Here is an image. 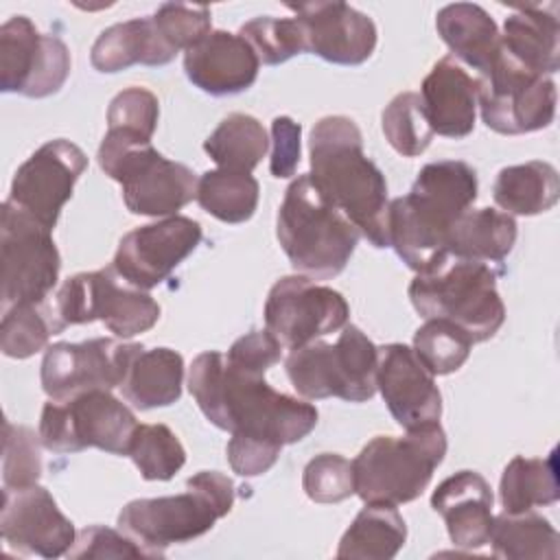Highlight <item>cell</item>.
Instances as JSON below:
<instances>
[{
  "label": "cell",
  "instance_id": "obj_1",
  "mask_svg": "<svg viewBox=\"0 0 560 560\" xmlns=\"http://www.w3.org/2000/svg\"><path fill=\"white\" fill-rule=\"evenodd\" d=\"M188 389L201 413L230 433L284 446L304 440L317 424L315 405L273 389L265 376L232 368L217 350L195 357Z\"/></svg>",
  "mask_w": 560,
  "mask_h": 560
},
{
  "label": "cell",
  "instance_id": "obj_2",
  "mask_svg": "<svg viewBox=\"0 0 560 560\" xmlns=\"http://www.w3.org/2000/svg\"><path fill=\"white\" fill-rule=\"evenodd\" d=\"M311 179L374 247H389L387 182L365 155L363 136L348 116H324L308 140Z\"/></svg>",
  "mask_w": 560,
  "mask_h": 560
},
{
  "label": "cell",
  "instance_id": "obj_3",
  "mask_svg": "<svg viewBox=\"0 0 560 560\" xmlns=\"http://www.w3.org/2000/svg\"><path fill=\"white\" fill-rule=\"evenodd\" d=\"M477 188L470 164L440 160L424 164L411 190L389 203V247L409 269L422 273L448 258V232L475 203Z\"/></svg>",
  "mask_w": 560,
  "mask_h": 560
},
{
  "label": "cell",
  "instance_id": "obj_4",
  "mask_svg": "<svg viewBox=\"0 0 560 560\" xmlns=\"http://www.w3.org/2000/svg\"><path fill=\"white\" fill-rule=\"evenodd\" d=\"M276 236L300 276L328 280L346 269L361 232L328 203L311 175L304 173L284 192L276 219Z\"/></svg>",
  "mask_w": 560,
  "mask_h": 560
},
{
  "label": "cell",
  "instance_id": "obj_5",
  "mask_svg": "<svg viewBox=\"0 0 560 560\" xmlns=\"http://www.w3.org/2000/svg\"><path fill=\"white\" fill-rule=\"evenodd\" d=\"M96 158L103 173L120 184L131 214L173 217L197 199L195 171L164 158L144 136L107 129Z\"/></svg>",
  "mask_w": 560,
  "mask_h": 560
},
{
  "label": "cell",
  "instance_id": "obj_6",
  "mask_svg": "<svg viewBox=\"0 0 560 560\" xmlns=\"http://www.w3.org/2000/svg\"><path fill=\"white\" fill-rule=\"evenodd\" d=\"M234 505V483L217 470H201L186 481V492L158 499L129 501L118 525L147 547L155 558L168 545L188 542L203 536Z\"/></svg>",
  "mask_w": 560,
  "mask_h": 560
},
{
  "label": "cell",
  "instance_id": "obj_7",
  "mask_svg": "<svg viewBox=\"0 0 560 560\" xmlns=\"http://www.w3.org/2000/svg\"><path fill=\"white\" fill-rule=\"evenodd\" d=\"M409 300L424 319H446L459 326L472 343L492 339L505 322L494 271L475 260L448 256L438 267L418 273Z\"/></svg>",
  "mask_w": 560,
  "mask_h": 560
},
{
  "label": "cell",
  "instance_id": "obj_8",
  "mask_svg": "<svg viewBox=\"0 0 560 560\" xmlns=\"http://www.w3.org/2000/svg\"><path fill=\"white\" fill-rule=\"evenodd\" d=\"M446 455L440 422L407 431L402 438L376 435L352 459L354 494L363 503L400 505L418 499Z\"/></svg>",
  "mask_w": 560,
  "mask_h": 560
},
{
  "label": "cell",
  "instance_id": "obj_9",
  "mask_svg": "<svg viewBox=\"0 0 560 560\" xmlns=\"http://www.w3.org/2000/svg\"><path fill=\"white\" fill-rule=\"evenodd\" d=\"M284 368L291 385L306 400L337 396L365 402L376 394L378 348L361 328L346 324L337 343L311 341L291 350Z\"/></svg>",
  "mask_w": 560,
  "mask_h": 560
},
{
  "label": "cell",
  "instance_id": "obj_10",
  "mask_svg": "<svg viewBox=\"0 0 560 560\" xmlns=\"http://www.w3.org/2000/svg\"><path fill=\"white\" fill-rule=\"evenodd\" d=\"M50 311L57 332L98 319L120 339L147 332L160 319V304L147 291L122 280L114 267L63 280Z\"/></svg>",
  "mask_w": 560,
  "mask_h": 560
},
{
  "label": "cell",
  "instance_id": "obj_11",
  "mask_svg": "<svg viewBox=\"0 0 560 560\" xmlns=\"http://www.w3.org/2000/svg\"><path fill=\"white\" fill-rule=\"evenodd\" d=\"M138 420L109 389H92L70 400H48L39 416L42 446L52 453L101 448L127 455Z\"/></svg>",
  "mask_w": 560,
  "mask_h": 560
},
{
  "label": "cell",
  "instance_id": "obj_12",
  "mask_svg": "<svg viewBox=\"0 0 560 560\" xmlns=\"http://www.w3.org/2000/svg\"><path fill=\"white\" fill-rule=\"evenodd\" d=\"M0 262L2 313L18 304L46 302L59 280L61 256L52 241V230L9 199L2 203Z\"/></svg>",
  "mask_w": 560,
  "mask_h": 560
},
{
  "label": "cell",
  "instance_id": "obj_13",
  "mask_svg": "<svg viewBox=\"0 0 560 560\" xmlns=\"http://www.w3.org/2000/svg\"><path fill=\"white\" fill-rule=\"evenodd\" d=\"M479 83L481 120L497 133H532L549 127L556 118V83L523 68L501 48Z\"/></svg>",
  "mask_w": 560,
  "mask_h": 560
},
{
  "label": "cell",
  "instance_id": "obj_14",
  "mask_svg": "<svg viewBox=\"0 0 560 560\" xmlns=\"http://www.w3.org/2000/svg\"><path fill=\"white\" fill-rule=\"evenodd\" d=\"M140 350V343H120L109 337L52 343L42 359V389L50 400H70L92 389L112 392L122 385Z\"/></svg>",
  "mask_w": 560,
  "mask_h": 560
},
{
  "label": "cell",
  "instance_id": "obj_15",
  "mask_svg": "<svg viewBox=\"0 0 560 560\" xmlns=\"http://www.w3.org/2000/svg\"><path fill=\"white\" fill-rule=\"evenodd\" d=\"M70 50L57 37L39 33L26 15L0 26V90L28 98L59 92L70 74Z\"/></svg>",
  "mask_w": 560,
  "mask_h": 560
},
{
  "label": "cell",
  "instance_id": "obj_16",
  "mask_svg": "<svg viewBox=\"0 0 560 560\" xmlns=\"http://www.w3.org/2000/svg\"><path fill=\"white\" fill-rule=\"evenodd\" d=\"M348 315L350 306L339 291L300 273L280 278L265 302L267 330L289 350L343 328Z\"/></svg>",
  "mask_w": 560,
  "mask_h": 560
},
{
  "label": "cell",
  "instance_id": "obj_17",
  "mask_svg": "<svg viewBox=\"0 0 560 560\" xmlns=\"http://www.w3.org/2000/svg\"><path fill=\"white\" fill-rule=\"evenodd\" d=\"M85 168L88 158L74 142L66 138L48 140L18 166L9 201L55 230L61 208L72 197L74 184Z\"/></svg>",
  "mask_w": 560,
  "mask_h": 560
},
{
  "label": "cell",
  "instance_id": "obj_18",
  "mask_svg": "<svg viewBox=\"0 0 560 560\" xmlns=\"http://www.w3.org/2000/svg\"><path fill=\"white\" fill-rule=\"evenodd\" d=\"M201 236V225L182 214L140 225L120 238L112 267L129 284L149 291L197 249Z\"/></svg>",
  "mask_w": 560,
  "mask_h": 560
},
{
  "label": "cell",
  "instance_id": "obj_19",
  "mask_svg": "<svg viewBox=\"0 0 560 560\" xmlns=\"http://www.w3.org/2000/svg\"><path fill=\"white\" fill-rule=\"evenodd\" d=\"M0 532L11 549L42 558L66 556L77 540L72 521L37 483L2 490Z\"/></svg>",
  "mask_w": 560,
  "mask_h": 560
},
{
  "label": "cell",
  "instance_id": "obj_20",
  "mask_svg": "<svg viewBox=\"0 0 560 560\" xmlns=\"http://www.w3.org/2000/svg\"><path fill=\"white\" fill-rule=\"evenodd\" d=\"M376 389L405 431L438 422L442 416V394L433 374L405 343L378 348Z\"/></svg>",
  "mask_w": 560,
  "mask_h": 560
},
{
  "label": "cell",
  "instance_id": "obj_21",
  "mask_svg": "<svg viewBox=\"0 0 560 560\" xmlns=\"http://www.w3.org/2000/svg\"><path fill=\"white\" fill-rule=\"evenodd\" d=\"M302 22L306 33V52L330 63L359 66L376 48V24L365 13L346 2H298L287 4Z\"/></svg>",
  "mask_w": 560,
  "mask_h": 560
},
{
  "label": "cell",
  "instance_id": "obj_22",
  "mask_svg": "<svg viewBox=\"0 0 560 560\" xmlns=\"http://www.w3.org/2000/svg\"><path fill=\"white\" fill-rule=\"evenodd\" d=\"M260 61L254 48L234 33L212 31L184 52L188 81L206 94L228 96L254 85Z\"/></svg>",
  "mask_w": 560,
  "mask_h": 560
},
{
  "label": "cell",
  "instance_id": "obj_23",
  "mask_svg": "<svg viewBox=\"0 0 560 560\" xmlns=\"http://www.w3.org/2000/svg\"><path fill=\"white\" fill-rule=\"evenodd\" d=\"M479 88V77H472L451 55L433 63L420 85L422 107L433 133L466 138L475 129Z\"/></svg>",
  "mask_w": 560,
  "mask_h": 560
},
{
  "label": "cell",
  "instance_id": "obj_24",
  "mask_svg": "<svg viewBox=\"0 0 560 560\" xmlns=\"http://www.w3.org/2000/svg\"><path fill=\"white\" fill-rule=\"evenodd\" d=\"M492 490L475 470H459L446 477L431 494V508L444 518L448 538L459 549L488 545L492 529Z\"/></svg>",
  "mask_w": 560,
  "mask_h": 560
},
{
  "label": "cell",
  "instance_id": "obj_25",
  "mask_svg": "<svg viewBox=\"0 0 560 560\" xmlns=\"http://www.w3.org/2000/svg\"><path fill=\"white\" fill-rule=\"evenodd\" d=\"M177 50L162 37L153 18H133L105 28L94 46L90 61L98 72L112 74L129 66H166Z\"/></svg>",
  "mask_w": 560,
  "mask_h": 560
},
{
  "label": "cell",
  "instance_id": "obj_26",
  "mask_svg": "<svg viewBox=\"0 0 560 560\" xmlns=\"http://www.w3.org/2000/svg\"><path fill=\"white\" fill-rule=\"evenodd\" d=\"M435 28L451 48V57L475 68L483 77L501 48V33L490 13L472 2L446 4L438 11Z\"/></svg>",
  "mask_w": 560,
  "mask_h": 560
},
{
  "label": "cell",
  "instance_id": "obj_27",
  "mask_svg": "<svg viewBox=\"0 0 560 560\" xmlns=\"http://www.w3.org/2000/svg\"><path fill=\"white\" fill-rule=\"evenodd\" d=\"M558 18L545 7H521L505 18L501 50L536 74H553L560 68Z\"/></svg>",
  "mask_w": 560,
  "mask_h": 560
},
{
  "label": "cell",
  "instance_id": "obj_28",
  "mask_svg": "<svg viewBox=\"0 0 560 560\" xmlns=\"http://www.w3.org/2000/svg\"><path fill=\"white\" fill-rule=\"evenodd\" d=\"M516 243V221L494 208L466 210L451 228L448 256L475 262H501Z\"/></svg>",
  "mask_w": 560,
  "mask_h": 560
},
{
  "label": "cell",
  "instance_id": "obj_29",
  "mask_svg": "<svg viewBox=\"0 0 560 560\" xmlns=\"http://www.w3.org/2000/svg\"><path fill=\"white\" fill-rule=\"evenodd\" d=\"M184 359L171 348L140 350L120 385L122 396L136 409L168 407L182 396Z\"/></svg>",
  "mask_w": 560,
  "mask_h": 560
},
{
  "label": "cell",
  "instance_id": "obj_30",
  "mask_svg": "<svg viewBox=\"0 0 560 560\" xmlns=\"http://www.w3.org/2000/svg\"><path fill=\"white\" fill-rule=\"evenodd\" d=\"M494 203L518 217H534L551 210L560 197V177L549 162L532 160L499 171L492 186Z\"/></svg>",
  "mask_w": 560,
  "mask_h": 560
},
{
  "label": "cell",
  "instance_id": "obj_31",
  "mask_svg": "<svg viewBox=\"0 0 560 560\" xmlns=\"http://www.w3.org/2000/svg\"><path fill=\"white\" fill-rule=\"evenodd\" d=\"M407 540V525L396 505L365 503L343 532L337 558H363V560H389Z\"/></svg>",
  "mask_w": 560,
  "mask_h": 560
},
{
  "label": "cell",
  "instance_id": "obj_32",
  "mask_svg": "<svg viewBox=\"0 0 560 560\" xmlns=\"http://www.w3.org/2000/svg\"><path fill=\"white\" fill-rule=\"evenodd\" d=\"M492 556L505 560H558L560 536L556 527L532 510L492 518Z\"/></svg>",
  "mask_w": 560,
  "mask_h": 560
},
{
  "label": "cell",
  "instance_id": "obj_33",
  "mask_svg": "<svg viewBox=\"0 0 560 560\" xmlns=\"http://www.w3.org/2000/svg\"><path fill=\"white\" fill-rule=\"evenodd\" d=\"M499 494L503 512L510 514L556 503L560 497L556 451L545 459L523 455L512 457L510 464L503 468Z\"/></svg>",
  "mask_w": 560,
  "mask_h": 560
},
{
  "label": "cell",
  "instance_id": "obj_34",
  "mask_svg": "<svg viewBox=\"0 0 560 560\" xmlns=\"http://www.w3.org/2000/svg\"><path fill=\"white\" fill-rule=\"evenodd\" d=\"M269 149L262 122L249 114L234 112L206 138L203 151L219 168L252 173Z\"/></svg>",
  "mask_w": 560,
  "mask_h": 560
},
{
  "label": "cell",
  "instance_id": "obj_35",
  "mask_svg": "<svg viewBox=\"0 0 560 560\" xmlns=\"http://www.w3.org/2000/svg\"><path fill=\"white\" fill-rule=\"evenodd\" d=\"M260 186L252 173L228 168L206 171L197 182V201L223 223H245L254 217Z\"/></svg>",
  "mask_w": 560,
  "mask_h": 560
},
{
  "label": "cell",
  "instance_id": "obj_36",
  "mask_svg": "<svg viewBox=\"0 0 560 560\" xmlns=\"http://www.w3.org/2000/svg\"><path fill=\"white\" fill-rule=\"evenodd\" d=\"M127 455L147 481H168L186 464L179 438L166 424H138Z\"/></svg>",
  "mask_w": 560,
  "mask_h": 560
},
{
  "label": "cell",
  "instance_id": "obj_37",
  "mask_svg": "<svg viewBox=\"0 0 560 560\" xmlns=\"http://www.w3.org/2000/svg\"><path fill=\"white\" fill-rule=\"evenodd\" d=\"M411 350L433 376H444L457 372L468 361L472 339L453 322L427 319L416 330Z\"/></svg>",
  "mask_w": 560,
  "mask_h": 560
},
{
  "label": "cell",
  "instance_id": "obj_38",
  "mask_svg": "<svg viewBox=\"0 0 560 560\" xmlns=\"http://www.w3.org/2000/svg\"><path fill=\"white\" fill-rule=\"evenodd\" d=\"M57 335L50 304H18L2 313L0 348L4 357L28 359L44 350L48 339Z\"/></svg>",
  "mask_w": 560,
  "mask_h": 560
},
{
  "label": "cell",
  "instance_id": "obj_39",
  "mask_svg": "<svg viewBox=\"0 0 560 560\" xmlns=\"http://www.w3.org/2000/svg\"><path fill=\"white\" fill-rule=\"evenodd\" d=\"M381 125L389 147L405 158L424 153L435 136L427 120L422 98L416 92H402L394 96L383 109Z\"/></svg>",
  "mask_w": 560,
  "mask_h": 560
},
{
  "label": "cell",
  "instance_id": "obj_40",
  "mask_svg": "<svg viewBox=\"0 0 560 560\" xmlns=\"http://www.w3.org/2000/svg\"><path fill=\"white\" fill-rule=\"evenodd\" d=\"M238 35L254 48L260 63L278 66L306 52V33L298 18L260 15L245 22Z\"/></svg>",
  "mask_w": 560,
  "mask_h": 560
},
{
  "label": "cell",
  "instance_id": "obj_41",
  "mask_svg": "<svg viewBox=\"0 0 560 560\" xmlns=\"http://www.w3.org/2000/svg\"><path fill=\"white\" fill-rule=\"evenodd\" d=\"M4 446H2V481L4 488L35 486L42 477L39 433L24 424L4 420Z\"/></svg>",
  "mask_w": 560,
  "mask_h": 560
},
{
  "label": "cell",
  "instance_id": "obj_42",
  "mask_svg": "<svg viewBox=\"0 0 560 560\" xmlns=\"http://www.w3.org/2000/svg\"><path fill=\"white\" fill-rule=\"evenodd\" d=\"M302 488L315 503H339L354 494L352 462L337 453L315 455L302 472Z\"/></svg>",
  "mask_w": 560,
  "mask_h": 560
},
{
  "label": "cell",
  "instance_id": "obj_43",
  "mask_svg": "<svg viewBox=\"0 0 560 560\" xmlns=\"http://www.w3.org/2000/svg\"><path fill=\"white\" fill-rule=\"evenodd\" d=\"M162 37L179 52L192 48L212 33V13L208 7L186 2H164L151 15Z\"/></svg>",
  "mask_w": 560,
  "mask_h": 560
},
{
  "label": "cell",
  "instance_id": "obj_44",
  "mask_svg": "<svg viewBox=\"0 0 560 560\" xmlns=\"http://www.w3.org/2000/svg\"><path fill=\"white\" fill-rule=\"evenodd\" d=\"M158 96L147 88L131 85L112 98L107 109V129H122L151 140L158 127Z\"/></svg>",
  "mask_w": 560,
  "mask_h": 560
},
{
  "label": "cell",
  "instance_id": "obj_45",
  "mask_svg": "<svg viewBox=\"0 0 560 560\" xmlns=\"http://www.w3.org/2000/svg\"><path fill=\"white\" fill-rule=\"evenodd\" d=\"M68 558H155L136 538H127L116 529L92 525L77 534L74 545L66 553Z\"/></svg>",
  "mask_w": 560,
  "mask_h": 560
},
{
  "label": "cell",
  "instance_id": "obj_46",
  "mask_svg": "<svg viewBox=\"0 0 560 560\" xmlns=\"http://www.w3.org/2000/svg\"><path fill=\"white\" fill-rule=\"evenodd\" d=\"M280 354L282 343L269 330H252L230 346L225 361L241 372L265 376V372L280 361Z\"/></svg>",
  "mask_w": 560,
  "mask_h": 560
},
{
  "label": "cell",
  "instance_id": "obj_47",
  "mask_svg": "<svg viewBox=\"0 0 560 560\" xmlns=\"http://www.w3.org/2000/svg\"><path fill=\"white\" fill-rule=\"evenodd\" d=\"M280 451L282 446L276 442H265L238 433H232L225 448L232 470L241 477H258L267 472L278 462Z\"/></svg>",
  "mask_w": 560,
  "mask_h": 560
},
{
  "label": "cell",
  "instance_id": "obj_48",
  "mask_svg": "<svg viewBox=\"0 0 560 560\" xmlns=\"http://www.w3.org/2000/svg\"><path fill=\"white\" fill-rule=\"evenodd\" d=\"M300 133L302 127L289 116H276L271 122V160L269 171L278 179H287L295 173L300 162Z\"/></svg>",
  "mask_w": 560,
  "mask_h": 560
}]
</instances>
